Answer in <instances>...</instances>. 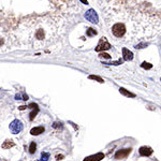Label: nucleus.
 <instances>
[{
  "label": "nucleus",
  "instance_id": "obj_1",
  "mask_svg": "<svg viewBox=\"0 0 161 161\" xmlns=\"http://www.w3.org/2000/svg\"><path fill=\"white\" fill-rule=\"evenodd\" d=\"M24 126H23V122L18 120V119H15L13 122L10 124V131L13 133V134H17L20 133L22 130H23Z\"/></svg>",
  "mask_w": 161,
  "mask_h": 161
},
{
  "label": "nucleus",
  "instance_id": "obj_2",
  "mask_svg": "<svg viewBox=\"0 0 161 161\" xmlns=\"http://www.w3.org/2000/svg\"><path fill=\"white\" fill-rule=\"evenodd\" d=\"M130 151H131L130 148H129V149H122V150H118L115 154V158L116 159H124V158H126L129 154H130Z\"/></svg>",
  "mask_w": 161,
  "mask_h": 161
},
{
  "label": "nucleus",
  "instance_id": "obj_3",
  "mask_svg": "<svg viewBox=\"0 0 161 161\" xmlns=\"http://www.w3.org/2000/svg\"><path fill=\"white\" fill-rule=\"evenodd\" d=\"M151 154H153V149L150 147L143 146V147L140 148V155H142V156H150Z\"/></svg>",
  "mask_w": 161,
  "mask_h": 161
},
{
  "label": "nucleus",
  "instance_id": "obj_4",
  "mask_svg": "<svg viewBox=\"0 0 161 161\" xmlns=\"http://www.w3.org/2000/svg\"><path fill=\"white\" fill-rule=\"evenodd\" d=\"M111 47V45H110L109 43L106 42V40L103 38V40H101L100 41V43H99L98 47H97V51H101V49H108Z\"/></svg>",
  "mask_w": 161,
  "mask_h": 161
},
{
  "label": "nucleus",
  "instance_id": "obj_5",
  "mask_svg": "<svg viewBox=\"0 0 161 161\" xmlns=\"http://www.w3.org/2000/svg\"><path fill=\"white\" fill-rule=\"evenodd\" d=\"M43 132H44V127H42V126H40V127H34V128H32L30 130V133L32 135H39V134H41V133H43Z\"/></svg>",
  "mask_w": 161,
  "mask_h": 161
},
{
  "label": "nucleus",
  "instance_id": "obj_6",
  "mask_svg": "<svg viewBox=\"0 0 161 161\" xmlns=\"http://www.w3.org/2000/svg\"><path fill=\"white\" fill-rule=\"evenodd\" d=\"M103 157H104V155L103 154H97V155H95V156H90V157L86 158L84 161H99V160H101Z\"/></svg>",
  "mask_w": 161,
  "mask_h": 161
},
{
  "label": "nucleus",
  "instance_id": "obj_7",
  "mask_svg": "<svg viewBox=\"0 0 161 161\" xmlns=\"http://www.w3.org/2000/svg\"><path fill=\"white\" fill-rule=\"evenodd\" d=\"M13 146H15V143L12 140H6L1 147L4 148V149H9V148H12Z\"/></svg>",
  "mask_w": 161,
  "mask_h": 161
},
{
  "label": "nucleus",
  "instance_id": "obj_8",
  "mask_svg": "<svg viewBox=\"0 0 161 161\" xmlns=\"http://www.w3.org/2000/svg\"><path fill=\"white\" fill-rule=\"evenodd\" d=\"M15 99L16 100H24V101H27L28 100V96L26 94H17L15 96Z\"/></svg>",
  "mask_w": 161,
  "mask_h": 161
},
{
  "label": "nucleus",
  "instance_id": "obj_9",
  "mask_svg": "<svg viewBox=\"0 0 161 161\" xmlns=\"http://www.w3.org/2000/svg\"><path fill=\"white\" fill-rule=\"evenodd\" d=\"M122 52H124V56H125V59H131L132 58V53L131 52H128V49H122Z\"/></svg>",
  "mask_w": 161,
  "mask_h": 161
},
{
  "label": "nucleus",
  "instance_id": "obj_10",
  "mask_svg": "<svg viewBox=\"0 0 161 161\" xmlns=\"http://www.w3.org/2000/svg\"><path fill=\"white\" fill-rule=\"evenodd\" d=\"M38 113H39V108H38V109L32 110V112H31V113L29 114V119H30V120H33V118L36 117Z\"/></svg>",
  "mask_w": 161,
  "mask_h": 161
},
{
  "label": "nucleus",
  "instance_id": "obj_11",
  "mask_svg": "<svg viewBox=\"0 0 161 161\" xmlns=\"http://www.w3.org/2000/svg\"><path fill=\"white\" fill-rule=\"evenodd\" d=\"M36 149H37V144L34 142H32L29 146V153L30 154H34V153H36Z\"/></svg>",
  "mask_w": 161,
  "mask_h": 161
},
{
  "label": "nucleus",
  "instance_id": "obj_12",
  "mask_svg": "<svg viewBox=\"0 0 161 161\" xmlns=\"http://www.w3.org/2000/svg\"><path fill=\"white\" fill-rule=\"evenodd\" d=\"M49 158V153H42V154H41V161H47Z\"/></svg>",
  "mask_w": 161,
  "mask_h": 161
},
{
  "label": "nucleus",
  "instance_id": "obj_13",
  "mask_svg": "<svg viewBox=\"0 0 161 161\" xmlns=\"http://www.w3.org/2000/svg\"><path fill=\"white\" fill-rule=\"evenodd\" d=\"M119 91L122 92V94H124L125 96H127V97H134V95H132L130 92H127L126 91V89H124V88H120L119 89Z\"/></svg>",
  "mask_w": 161,
  "mask_h": 161
},
{
  "label": "nucleus",
  "instance_id": "obj_14",
  "mask_svg": "<svg viewBox=\"0 0 161 161\" xmlns=\"http://www.w3.org/2000/svg\"><path fill=\"white\" fill-rule=\"evenodd\" d=\"M28 108H29V109H32V110L38 109V104H37V103H30V104L28 105Z\"/></svg>",
  "mask_w": 161,
  "mask_h": 161
},
{
  "label": "nucleus",
  "instance_id": "obj_15",
  "mask_svg": "<svg viewBox=\"0 0 161 161\" xmlns=\"http://www.w3.org/2000/svg\"><path fill=\"white\" fill-rule=\"evenodd\" d=\"M90 79H97V81H99L100 83H102L103 81H102L100 77H98V76H90Z\"/></svg>",
  "mask_w": 161,
  "mask_h": 161
},
{
  "label": "nucleus",
  "instance_id": "obj_16",
  "mask_svg": "<svg viewBox=\"0 0 161 161\" xmlns=\"http://www.w3.org/2000/svg\"><path fill=\"white\" fill-rule=\"evenodd\" d=\"M27 108H28V106H26V105H20L18 109H20V111H24V110H26Z\"/></svg>",
  "mask_w": 161,
  "mask_h": 161
},
{
  "label": "nucleus",
  "instance_id": "obj_17",
  "mask_svg": "<svg viewBox=\"0 0 161 161\" xmlns=\"http://www.w3.org/2000/svg\"><path fill=\"white\" fill-rule=\"evenodd\" d=\"M94 33L96 34V31H92V29H89V31H88V36H91V34H94Z\"/></svg>",
  "mask_w": 161,
  "mask_h": 161
},
{
  "label": "nucleus",
  "instance_id": "obj_18",
  "mask_svg": "<svg viewBox=\"0 0 161 161\" xmlns=\"http://www.w3.org/2000/svg\"><path fill=\"white\" fill-rule=\"evenodd\" d=\"M63 155H60V156H59V155H58V156H57V157H56V159H57V160H60V159H63Z\"/></svg>",
  "mask_w": 161,
  "mask_h": 161
},
{
  "label": "nucleus",
  "instance_id": "obj_19",
  "mask_svg": "<svg viewBox=\"0 0 161 161\" xmlns=\"http://www.w3.org/2000/svg\"><path fill=\"white\" fill-rule=\"evenodd\" d=\"M36 161H38V160H36Z\"/></svg>",
  "mask_w": 161,
  "mask_h": 161
}]
</instances>
